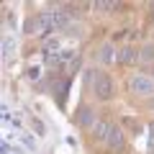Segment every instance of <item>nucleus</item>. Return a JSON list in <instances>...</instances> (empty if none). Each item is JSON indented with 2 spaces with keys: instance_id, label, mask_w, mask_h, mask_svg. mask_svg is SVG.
<instances>
[{
  "instance_id": "obj_1",
  "label": "nucleus",
  "mask_w": 154,
  "mask_h": 154,
  "mask_svg": "<svg viewBox=\"0 0 154 154\" xmlns=\"http://www.w3.org/2000/svg\"><path fill=\"white\" fill-rule=\"evenodd\" d=\"M88 82H90V93L98 103H110L116 98V80L108 69H90L88 75Z\"/></svg>"
},
{
  "instance_id": "obj_2",
  "label": "nucleus",
  "mask_w": 154,
  "mask_h": 154,
  "mask_svg": "<svg viewBox=\"0 0 154 154\" xmlns=\"http://www.w3.org/2000/svg\"><path fill=\"white\" fill-rule=\"evenodd\" d=\"M126 93L136 100H152L154 98V77L152 72H131L126 77Z\"/></svg>"
},
{
  "instance_id": "obj_3",
  "label": "nucleus",
  "mask_w": 154,
  "mask_h": 154,
  "mask_svg": "<svg viewBox=\"0 0 154 154\" xmlns=\"http://www.w3.org/2000/svg\"><path fill=\"white\" fill-rule=\"evenodd\" d=\"M103 146L108 149L110 154H121L123 149H126V131H123L118 123H113V128H110V134H108V139H105Z\"/></svg>"
},
{
  "instance_id": "obj_4",
  "label": "nucleus",
  "mask_w": 154,
  "mask_h": 154,
  "mask_svg": "<svg viewBox=\"0 0 154 154\" xmlns=\"http://www.w3.org/2000/svg\"><path fill=\"white\" fill-rule=\"evenodd\" d=\"M98 118H100L98 110H95L93 105H88V103H82L80 108L75 110V123H77L80 128H88V131L95 126V121H98Z\"/></svg>"
},
{
  "instance_id": "obj_5",
  "label": "nucleus",
  "mask_w": 154,
  "mask_h": 154,
  "mask_svg": "<svg viewBox=\"0 0 154 154\" xmlns=\"http://www.w3.org/2000/svg\"><path fill=\"white\" fill-rule=\"evenodd\" d=\"M116 54H118V49H116L113 41H103V44H98V49H95V64H100V67L116 64Z\"/></svg>"
},
{
  "instance_id": "obj_6",
  "label": "nucleus",
  "mask_w": 154,
  "mask_h": 154,
  "mask_svg": "<svg viewBox=\"0 0 154 154\" xmlns=\"http://www.w3.org/2000/svg\"><path fill=\"white\" fill-rule=\"evenodd\" d=\"M116 64H118V67H136V64H139V46H134V44L118 46Z\"/></svg>"
},
{
  "instance_id": "obj_7",
  "label": "nucleus",
  "mask_w": 154,
  "mask_h": 154,
  "mask_svg": "<svg viewBox=\"0 0 154 154\" xmlns=\"http://www.w3.org/2000/svg\"><path fill=\"white\" fill-rule=\"evenodd\" d=\"M110 128H113V121H110V118H105V116H100L98 121H95V126L90 128V139H95V141L105 144V139H108Z\"/></svg>"
},
{
  "instance_id": "obj_8",
  "label": "nucleus",
  "mask_w": 154,
  "mask_h": 154,
  "mask_svg": "<svg viewBox=\"0 0 154 154\" xmlns=\"http://www.w3.org/2000/svg\"><path fill=\"white\" fill-rule=\"evenodd\" d=\"M139 64H152L154 67V38L152 41H144L139 46Z\"/></svg>"
},
{
  "instance_id": "obj_9",
  "label": "nucleus",
  "mask_w": 154,
  "mask_h": 154,
  "mask_svg": "<svg viewBox=\"0 0 154 154\" xmlns=\"http://www.w3.org/2000/svg\"><path fill=\"white\" fill-rule=\"evenodd\" d=\"M95 11L98 13H105V16H108V13H113V11H118V3H95Z\"/></svg>"
},
{
  "instance_id": "obj_10",
  "label": "nucleus",
  "mask_w": 154,
  "mask_h": 154,
  "mask_svg": "<svg viewBox=\"0 0 154 154\" xmlns=\"http://www.w3.org/2000/svg\"><path fill=\"white\" fill-rule=\"evenodd\" d=\"M149 11H152V21H154V3H152V5H149Z\"/></svg>"
},
{
  "instance_id": "obj_11",
  "label": "nucleus",
  "mask_w": 154,
  "mask_h": 154,
  "mask_svg": "<svg viewBox=\"0 0 154 154\" xmlns=\"http://www.w3.org/2000/svg\"><path fill=\"white\" fill-rule=\"evenodd\" d=\"M152 77H154V67H152Z\"/></svg>"
}]
</instances>
